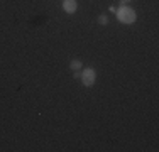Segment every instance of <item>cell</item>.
Here are the masks:
<instances>
[{"instance_id": "6da1fadb", "label": "cell", "mask_w": 159, "mask_h": 152, "mask_svg": "<svg viewBox=\"0 0 159 152\" xmlns=\"http://www.w3.org/2000/svg\"><path fill=\"white\" fill-rule=\"evenodd\" d=\"M117 19H119L120 22H124V24H132V22H135V19H137V14H135L134 9H130V7H127V5H122L117 10Z\"/></svg>"}, {"instance_id": "5b68a950", "label": "cell", "mask_w": 159, "mask_h": 152, "mask_svg": "<svg viewBox=\"0 0 159 152\" xmlns=\"http://www.w3.org/2000/svg\"><path fill=\"white\" fill-rule=\"evenodd\" d=\"M98 24L107 25V24H108V17H107V15H103V14H102V15H98Z\"/></svg>"}, {"instance_id": "52a82bcc", "label": "cell", "mask_w": 159, "mask_h": 152, "mask_svg": "<svg viewBox=\"0 0 159 152\" xmlns=\"http://www.w3.org/2000/svg\"><path fill=\"white\" fill-rule=\"evenodd\" d=\"M130 2V0H120V3H124V5H125V3H129Z\"/></svg>"}, {"instance_id": "8992f818", "label": "cell", "mask_w": 159, "mask_h": 152, "mask_svg": "<svg viewBox=\"0 0 159 152\" xmlns=\"http://www.w3.org/2000/svg\"><path fill=\"white\" fill-rule=\"evenodd\" d=\"M75 79H81V69H78V71H75Z\"/></svg>"}, {"instance_id": "277c9868", "label": "cell", "mask_w": 159, "mask_h": 152, "mask_svg": "<svg viewBox=\"0 0 159 152\" xmlns=\"http://www.w3.org/2000/svg\"><path fill=\"white\" fill-rule=\"evenodd\" d=\"M70 68L73 71H78V69H81V68H83V64H81V61H80V59H73L70 63Z\"/></svg>"}, {"instance_id": "3957f363", "label": "cell", "mask_w": 159, "mask_h": 152, "mask_svg": "<svg viewBox=\"0 0 159 152\" xmlns=\"http://www.w3.org/2000/svg\"><path fill=\"white\" fill-rule=\"evenodd\" d=\"M63 9H64V12H68V14L76 12V9H78L76 0H63Z\"/></svg>"}, {"instance_id": "7a4b0ae2", "label": "cell", "mask_w": 159, "mask_h": 152, "mask_svg": "<svg viewBox=\"0 0 159 152\" xmlns=\"http://www.w3.org/2000/svg\"><path fill=\"white\" fill-rule=\"evenodd\" d=\"M95 79H97V73L93 68H86V69L81 71V81L85 86H93L95 85Z\"/></svg>"}]
</instances>
